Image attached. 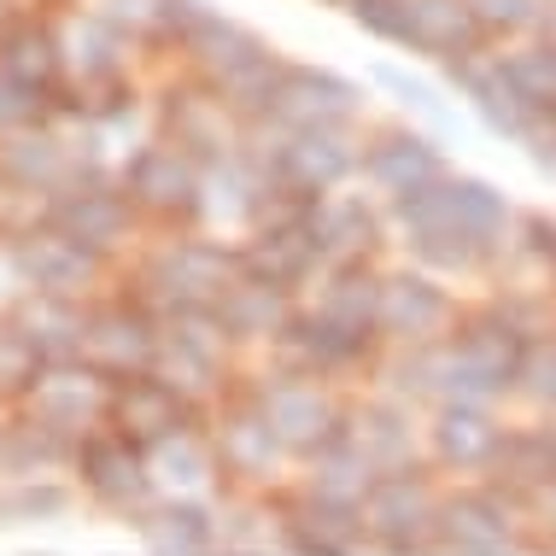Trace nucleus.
<instances>
[{"instance_id":"6ab92c4d","label":"nucleus","mask_w":556,"mask_h":556,"mask_svg":"<svg viewBox=\"0 0 556 556\" xmlns=\"http://www.w3.org/2000/svg\"><path fill=\"white\" fill-rule=\"evenodd\" d=\"M364 106V88L317 65H288L269 94V112L252 129H317V124H352Z\"/></svg>"},{"instance_id":"4468645a","label":"nucleus","mask_w":556,"mask_h":556,"mask_svg":"<svg viewBox=\"0 0 556 556\" xmlns=\"http://www.w3.org/2000/svg\"><path fill=\"white\" fill-rule=\"evenodd\" d=\"M77 480H83V492L94 504H106L117 509V516H141V509H153L159 504V480H153V463H147V451L124 440V433H88V440H77Z\"/></svg>"},{"instance_id":"f257e3e1","label":"nucleus","mask_w":556,"mask_h":556,"mask_svg":"<svg viewBox=\"0 0 556 556\" xmlns=\"http://www.w3.org/2000/svg\"><path fill=\"white\" fill-rule=\"evenodd\" d=\"M176 48L188 53L193 77L212 88V94L229 100L235 117L247 129L269 112V94H276L281 71H288L264 36H252L247 24L223 18V12H205V7L193 12V24L182 29V41H176Z\"/></svg>"},{"instance_id":"dca6fc26","label":"nucleus","mask_w":556,"mask_h":556,"mask_svg":"<svg viewBox=\"0 0 556 556\" xmlns=\"http://www.w3.org/2000/svg\"><path fill=\"white\" fill-rule=\"evenodd\" d=\"M7 258H12V281L36 293H59V299H83L100 281L106 258H94L88 247H77L71 235H59L53 223L36 229H12L7 235Z\"/></svg>"},{"instance_id":"a19ab883","label":"nucleus","mask_w":556,"mask_h":556,"mask_svg":"<svg viewBox=\"0 0 556 556\" xmlns=\"http://www.w3.org/2000/svg\"><path fill=\"white\" fill-rule=\"evenodd\" d=\"M375 463L357 451L352 440H328L323 451H311L305 457V492H323V498H345V504H364L369 486H375Z\"/></svg>"},{"instance_id":"5701e85b","label":"nucleus","mask_w":556,"mask_h":556,"mask_svg":"<svg viewBox=\"0 0 556 556\" xmlns=\"http://www.w3.org/2000/svg\"><path fill=\"white\" fill-rule=\"evenodd\" d=\"M451 83L463 88V100H469L475 106V117L480 124H486L492 135H509V141H521V135H528L539 117L533 100L521 94L516 88V77H509V65H504V53H469V59H451Z\"/></svg>"},{"instance_id":"79ce46f5","label":"nucleus","mask_w":556,"mask_h":556,"mask_svg":"<svg viewBox=\"0 0 556 556\" xmlns=\"http://www.w3.org/2000/svg\"><path fill=\"white\" fill-rule=\"evenodd\" d=\"M375 88H387V94H393L410 117H422V129H428V135H457V129H463V124H457V106H451V100H445L433 83L410 77V71H399V65H375Z\"/></svg>"},{"instance_id":"603ef678","label":"nucleus","mask_w":556,"mask_h":556,"mask_svg":"<svg viewBox=\"0 0 556 556\" xmlns=\"http://www.w3.org/2000/svg\"><path fill=\"white\" fill-rule=\"evenodd\" d=\"M528 516H533V528H545V539H533V556H556V480L528 504Z\"/></svg>"},{"instance_id":"ddd939ff","label":"nucleus","mask_w":556,"mask_h":556,"mask_svg":"<svg viewBox=\"0 0 556 556\" xmlns=\"http://www.w3.org/2000/svg\"><path fill=\"white\" fill-rule=\"evenodd\" d=\"M281 182L305 193H334L352 170H364V147L352 141V124H317V129H276L269 147H252Z\"/></svg>"},{"instance_id":"72a5a7b5","label":"nucleus","mask_w":556,"mask_h":556,"mask_svg":"<svg viewBox=\"0 0 556 556\" xmlns=\"http://www.w3.org/2000/svg\"><path fill=\"white\" fill-rule=\"evenodd\" d=\"M147 556H212L217 551V509H205L200 498H176L164 492L153 509L135 516Z\"/></svg>"},{"instance_id":"09e8293b","label":"nucleus","mask_w":556,"mask_h":556,"mask_svg":"<svg viewBox=\"0 0 556 556\" xmlns=\"http://www.w3.org/2000/svg\"><path fill=\"white\" fill-rule=\"evenodd\" d=\"M36 375H41V357L24 345V334H12V328L0 323V393H7V399H24Z\"/></svg>"},{"instance_id":"c85d7f7f","label":"nucleus","mask_w":556,"mask_h":556,"mask_svg":"<svg viewBox=\"0 0 556 556\" xmlns=\"http://www.w3.org/2000/svg\"><path fill=\"white\" fill-rule=\"evenodd\" d=\"M305 223H311V235H317L328 264H357V258H375L387 247V223L393 217H381L364 193H317Z\"/></svg>"},{"instance_id":"7ed1b4c3","label":"nucleus","mask_w":556,"mask_h":556,"mask_svg":"<svg viewBox=\"0 0 556 556\" xmlns=\"http://www.w3.org/2000/svg\"><path fill=\"white\" fill-rule=\"evenodd\" d=\"M240 276V247L223 240H159L147 247L129 269V293L159 317L176 311H205L217 305V293Z\"/></svg>"},{"instance_id":"c03bdc74","label":"nucleus","mask_w":556,"mask_h":556,"mask_svg":"<svg viewBox=\"0 0 556 556\" xmlns=\"http://www.w3.org/2000/svg\"><path fill=\"white\" fill-rule=\"evenodd\" d=\"M486 305L498 311L528 345L556 334V288H504V293H492Z\"/></svg>"},{"instance_id":"9d476101","label":"nucleus","mask_w":556,"mask_h":556,"mask_svg":"<svg viewBox=\"0 0 556 556\" xmlns=\"http://www.w3.org/2000/svg\"><path fill=\"white\" fill-rule=\"evenodd\" d=\"M29 422L65 433V440H88L112 410V375L94 369L88 357H71V364H41V375L29 381V393L18 399Z\"/></svg>"},{"instance_id":"e433bc0d","label":"nucleus","mask_w":556,"mask_h":556,"mask_svg":"<svg viewBox=\"0 0 556 556\" xmlns=\"http://www.w3.org/2000/svg\"><path fill=\"white\" fill-rule=\"evenodd\" d=\"M317 305L345 328H364V334H381V269L375 258L357 264H328L323 269V299Z\"/></svg>"},{"instance_id":"2f4dec72","label":"nucleus","mask_w":556,"mask_h":556,"mask_svg":"<svg viewBox=\"0 0 556 556\" xmlns=\"http://www.w3.org/2000/svg\"><path fill=\"white\" fill-rule=\"evenodd\" d=\"M404 48L451 65V59L486 48V29H480L469 0H404Z\"/></svg>"},{"instance_id":"0eeeda50","label":"nucleus","mask_w":556,"mask_h":556,"mask_svg":"<svg viewBox=\"0 0 556 556\" xmlns=\"http://www.w3.org/2000/svg\"><path fill=\"white\" fill-rule=\"evenodd\" d=\"M521 516H528V504H516L492 480L469 492H445L433 545L440 556H533V539H521L528 528Z\"/></svg>"},{"instance_id":"de8ad7c7","label":"nucleus","mask_w":556,"mask_h":556,"mask_svg":"<svg viewBox=\"0 0 556 556\" xmlns=\"http://www.w3.org/2000/svg\"><path fill=\"white\" fill-rule=\"evenodd\" d=\"M475 7V18L486 36H521V29H533V24H545V0H469Z\"/></svg>"},{"instance_id":"3c124183","label":"nucleus","mask_w":556,"mask_h":556,"mask_svg":"<svg viewBox=\"0 0 556 556\" xmlns=\"http://www.w3.org/2000/svg\"><path fill=\"white\" fill-rule=\"evenodd\" d=\"M345 12H352L369 36L399 41V48H404V0H345Z\"/></svg>"},{"instance_id":"a18cd8bd","label":"nucleus","mask_w":556,"mask_h":556,"mask_svg":"<svg viewBox=\"0 0 556 556\" xmlns=\"http://www.w3.org/2000/svg\"><path fill=\"white\" fill-rule=\"evenodd\" d=\"M509 77H516V88L533 100L539 112H556V41L539 36V41H521V48L504 53Z\"/></svg>"},{"instance_id":"5fc2aeb1","label":"nucleus","mask_w":556,"mask_h":556,"mask_svg":"<svg viewBox=\"0 0 556 556\" xmlns=\"http://www.w3.org/2000/svg\"><path fill=\"white\" fill-rule=\"evenodd\" d=\"M129 7H153V0H129Z\"/></svg>"},{"instance_id":"864d4df0","label":"nucleus","mask_w":556,"mask_h":556,"mask_svg":"<svg viewBox=\"0 0 556 556\" xmlns=\"http://www.w3.org/2000/svg\"><path fill=\"white\" fill-rule=\"evenodd\" d=\"M545 36H551V41H556V7H551V12H545Z\"/></svg>"},{"instance_id":"39448f33","label":"nucleus","mask_w":556,"mask_h":556,"mask_svg":"<svg viewBox=\"0 0 556 556\" xmlns=\"http://www.w3.org/2000/svg\"><path fill=\"white\" fill-rule=\"evenodd\" d=\"M252 399L264 404L269 428L281 433V445H288L293 457H311V451H323L328 440H340L345 410H352V404L328 387V375L288 369V364L276 375H264V381H252Z\"/></svg>"},{"instance_id":"37998d69","label":"nucleus","mask_w":556,"mask_h":556,"mask_svg":"<svg viewBox=\"0 0 556 556\" xmlns=\"http://www.w3.org/2000/svg\"><path fill=\"white\" fill-rule=\"evenodd\" d=\"M65 504H71V486H59L53 475L12 480V486L0 492V528H36V521L65 516Z\"/></svg>"},{"instance_id":"20e7f679","label":"nucleus","mask_w":556,"mask_h":556,"mask_svg":"<svg viewBox=\"0 0 556 556\" xmlns=\"http://www.w3.org/2000/svg\"><path fill=\"white\" fill-rule=\"evenodd\" d=\"M387 217H393L399 235L433 229V223H451V229H469V235H480V240H492V247H504L509 229L521 223L504 188H492L486 176H451V170L433 176L428 188L387 200Z\"/></svg>"},{"instance_id":"aec40b11","label":"nucleus","mask_w":556,"mask_h":556,"mask_svg":"<svg viewBox=\"0 0 556 556\" xmlns=\"http://www.w3.org/2000/svg\"><path fill=\"white\" fill-rule=\"evenodd\" d=\"M159 117H164V141H176L182 153H193L200 164H223V159H235L240 147V117H235V106L223 94H212L205 83H193V88H170L164 94V106H159Z\"/></svg>"},{"instance_id":"8fccbe9b","label":"nucleus","mask_w":556,"mask_h":556,"mask_svg":"<svg viewBox=\"0 0 556 556\" xmlns=\"http://www.w3.org/2000/svg\"><path fill=\"white\" fill-rule=\"evenodd\" d=\"M516 247H521V258L545 269V281L556 276V217L551 212H528L516 223Z\"/></svg>"},{"instance_id":"ea45409f","label":"nucleus","mask_w":556,"mask_h":556,"mask_svg":"<svg viewBox=\"0 0 556 556\" xmlns=\"http://www.w3.org/2000/svg\"><path fill=\"white\" fill-rule=\"evenodd\" d=\"M65 463H77V440H65V433L29 422V416H24V422H12V428H0V475L36 480V475L65 469Z\"/></svg>"},{"instance_id":"58836bf2","label":"nucleus","mask_w":556,"mask_h":556,"mask_svg":"<svg viewBox=\"0 0 556 556\" xmlns=\"http://www.w3.org/2000/svg\"><path fill=\"white\" fill-rule=\"evenodd\" d=\"M65 65L77 71V83H106V77H124L129 65V36L117 29L112 18L88 12L65 29Z\"/></svg>"},{"instance_id":"b1692460","label":"nucleus","mask_w":556,"mask_h":556,"mask_svg":"<svg viewBox=\"0 0 556 556\" xmlns=\"http://www.w3.org/2000/svg\"><path fill=\"white\" fill-rule=\"evenodd\" d=\"M281 509H288V556H352L369 545L364 504L299 486V498H281Z\"/></svg>"},{"instance_id":"f3484780","label":"nucleus","mask_w":556,"mask_h":556,"mask_svg":"<svg viewBox=\"0 0 556 556\" xmlns=\"http://www.w3.org/2000/svg\"><path fill=\"white\" fill-rule=\"evenodd\" d=\"M159 340H164V317L147 311L135 293L112 299V305H88V340L83 357L94 369H106L112 381L117 375H141L159 364Z\"/></svg>"},{"instance_id":"4be33fe9","label":"nucleus","mask_w":556,"mask_h":556,"mask_svg":"<svg viewBox=\"0 0 556 556\" xmlns=\"http://www.w3.org/2000/svg\"><path fill=\"white\" fill-rule=\"evenodd\" d=\"M106 428H117L124 440H135L141 451H153L159 440L193 428V404L176 393L164 375L141 369V375H117L112 381V410H106Z\"/></svg>"},{"instance_id":"1a4fd4ad","label":"nucleus","mask_w":556,"mask_h":556,"mask_svg":"<svg viewBox=\"0 0 556 556\" xmlns=\"http://www.w3.org/2000/svg\"><path fill=\"white\" fill-rule=\"evenodd\" d=\"M212 451H217V469L223 480H235V486H252V492H276L281 486V463L293 457L288 445H281V433L269 428L264 404L247 393H229L212 422Z\"/></svg>"},{"instance_id":"a878e982","label":"nucleus","mask_w":556,"mask_h":556,"mask_svg":"<svg viewBox=\"0 0 556 556\" xmlns=\"http://www.w3.org/2000/svg\"><path fill=\"white\" fill-rule=\"evenodd\" d=\"M498 440H504L498 416L475 399H440V410L428 422V457L457 475H486L492 457H498Z\"/></svg>"},{"instance_id":"6e6d98bb","label":"nucleus","mask_w":556,"mask_h":556,"mask_svg":"<svg viewBox=\"0 0 556 556\" xmlns=\"http://www.w3.org/2000/svg\"><path fill=\"white\" fill-rule=\"evenodd\" d=\"M551 445H556V422H551Z\"/></svg>"},{"instance_id":"473e14b6","label":"nucleus","mask_w":556,"mask_h":556,"mask_svg":"<svg viewBox=\"0 0 556 556\" xmlns=\"http://www.w3.org/2000/svg\"><path fill=\"white\" fill-rule=\"evenodd\" d=\"M217 551L223 556H288V509L269 492L240 486L217 509Z\"/></svg>"},{"instance_id":"c9c22d12","label":"nucleus","mask_w":556,"mask_h":556,"mask_svg":"<svg viewBox=\"0 0 556 556\" xmlns=\"http://www.w3.org/2000/svg\"><path fill=\"white\" fill-rule=\"evenodd\" d=\"M65 36H53L48 24L18 18L0 29V77H12L18 88H36V94H53L59 77H65Z\"/></svg>"},{"instance_id":"f03ea898","label":"nucleus","mask_w":556,"mask_h":556,"mask_svg":"<svg viewBox=\"0 0 556 556\" xmlns=\"http://www.w3.org/2000/svg\"><path fill=\"white\" fill-rule=\"evenodd\" d=\"M521 357H528V340L509 328L492 305L463 311L457 328L433 345V369H440V399H475L492 404L504 393H516Z\"/></svg>"},{"instance_id":"c756f323","label":"nucleus","mask_w":556,"mask_h":556,"mask_svg":"<svg viewBox=\"0 0 556 556\" xmlns=\"http://www.w3.org/2000/svg\"><path fill=\"white\" fill-rule=\"evenodd\" d=\"M345 440H352L375 469H410L416 457H422V428H416L410 404L404 399H364L345 410Z\"/></svg>"},{"instance_id":"393cba45","label":"nucleus","mask_w":556,"mask_h":556,"mask_svg":"<svg viewBox=\"0 0 556 556\" xmlns=\"http://www.w3.org/2000/svg\"><path fill=\"white\" fill-rule=\"evenodd\" d=\"M433 176H445V159H440V141L428 129H410V124H393V129H375L369 147H364V182L387 200L399 193H416L428 188Z\"/></svg>"},{"instance_id":"9b49d317","label":"nucleus","mask_w":556,"mask_h":556,"mask_svg":"<svg viewBox=\"0 0 556 556\" xmlns=\"http://www.w3.org/2000/svg\"><path fill=\"white\" fill-rule=\"evenodd\" d=\"M124 193L141 217L159 223H188L205 205V164L182 153L176 141H147L124 159Z\"/></svg>"},{"instance_id":"f8f14e48","label":"nucleus","mask_w":556,"mask_h":556,"mask_svg":"<svg viewBox=\"0 0 556 556\" xmlns=\"http://www.w3.org/2000/svg\"><path fill=\"white\" fill-rule=\"evenodd\" d=\"M71 182H94V170L77 159V147L65 141L53 124H18L0 129V188L18 200H48V193Z\"/></svg>"},{"instance_id":"423d86ee","label":"nucleus","mask_w":556,"mask_h":556,"mask_svg":"<svg viewBox=\"0 0 556 556\" xmlns=\"http://www.w3.org/2000/svg\"><path fill=\"white\" fill-rule=\"evenodd\" d=\"M440 498H445V492L428 480L422 463L375 475V486L364 498V521H369V539L381 545V556H433V551H440V545H433Z\"/></svg>"},{"instance_id":"bb28decb","label":"nucleus","mask_w":556,"mask_h":556,"mask_svg":"<svg viewBox=\"0 0 556 556\" xmlns=\"http://www.w3.org/2000/svg\"><path fill=\"white\" fill-rule=\"evenodd\" d=\"M7 328L24 334V345L41 357V364H71V357H83L88 311H83V299H59V293L24 288L7 305Z\"/></svg>"},{"instance_id":"a211bd4d","label":"nucleus","mask_w":556,"mask_h":556,"mask_svg":"<svg viewBox=\"0 0 556 556\" xmlns=\"http://www.w3.org/2000/svg\"><path fill=\"white\" fill-rule=\"evenodd\" d=\"M457 299L440 288L433 269H393L381 276V340L393 345H433L457 328Z\"/></svg>"},{"instance_id":"f704fd0d","label":"nucleus","mask_w":556,"mask_h":556,"mask_svg":"<svg viewBox=\"0 0 556 556\" xmlns=\"http://www.w3.org/2000/svg\"><path fill=\"white\" fill-rule=\"evenodd\" d=\"M486 480L498 492H509L516 504H533L539 492L556 480V445H551V428H504L498 440V457H492Z\"/></svg>"},{"instance_id":"4c0bfd02","label":"nucleus","mask_w":556,"mask_h":556,"mask_svg":"<svg viewBox=\"0 0 556 556\" xmlns=\"http://www.w3.org/2000/svg\"><path fill=\"white\" fill-rule=\"evenodd\" d=\"M147 463H153L159 492H176V498H200V492L223 475L212 440H200V433H188V428L170 433V440H159L153 451H147Z\"/></svg>"},{"instance_id":"4d7b16f0","label":"nucleus","mask_w":556,"mask_h":556,"mask_svg":"<svg viewBox=\"0 0 556 556\" xmlns=\"http://www.w3.org/2000/svg\"><path fill=\"white\" fill-rule=\"evenodd\" d=\"M551 281H556V276H551Z\"/></svg>"},{"instance_id":"412c9836","label":"nucleus","mask_w":556,"mask_h":556,"mask_svg":"<svg viewBox=\"0 0 556 556\" xmlns=\"http://www.w3.org/2000/svg\"><path fill=\"white\" fill-rule=\"evenodd\" d=\"M375 340H381V334H364V328H345V323L328 317L323 305H311V311H293L288 328L276 334V345H269V352H276L288 369L340 375V369L369 364V357H375Z\"/></svg>"},{"instance_id":"49530a36","label":"nucleus","mask_w":556,"mask_h":556,"mask_svg":"<svg viewBox=\"0 0 556 556\" xmlns=\"http://www.w3.org/2000/svg\"><path fill=\"white\" fill-rule=\"evenodd\" d=\"M516 393L539 404V410H556V334L528 345V357H521V375H516Z\"/></svg>"},{"instance_id":"cd10ccee","label":"nucleus","mask_w":556,"mask_h":556,"mask_svg":"<svg viewBox=\"0 0 556 556\" xmlns=\"http://www.w3.org/2000/svg\"><path fill=\"white\" fill-rule=\"evenodd\" d=\"M240 269L258 281H276V288H305L317 269H328L317 235H311L305 217H281V223H258L252 240L240 247Z\"/></svg>"},{"instance_id":"7c9ffc66","label":"nucleus","mask_w":556,"mask_h":556,"mask_svg":"<svg viewBox=\"0 0 556 556\" xmlns=\"http://www.w3.org/2000/svg\"><path fill=\"white\" fill-rule=\"evenodd\" d=\"M217 323H223V334H229V345H276V334L288 328L293 317V293L288 288H276V281H258V276H240L229 281V288L217 293Z\"/></svg>"},{"instance_id":"2eb2a0df","label":"nucleus","mask_w":556,"mask_h":556,"mask_svg":"<svg viewBox=\"0 0 556 556\" xmlns=\"http://www.w3.org/2000/svg\"><path fill=\"white\" fill-rule=\"evenodd\" d=\"M135 200L124 188H112V182H71V188H59L48 193V205H41V223H53L59 235H71L77 247H88L94 258H117V252L135 240Z\"/></svg>"},{"instance_id":"6e6552de","label":"nucleus","mask_w":556,"mask_h":556,"mask_svg":"<svg viewBox=\"0 0 556 556\" xmlns=\"http://www.w3.org/2000/svg\"><path fill=\"white\" fill-rule=\"evenodd\" d=\"M229 334H223L217 311H176V317H164V340H159V364L153 375L176 387L188 404H205L217 399L223 387H229Z\"/></svg>"}]
</instances>
